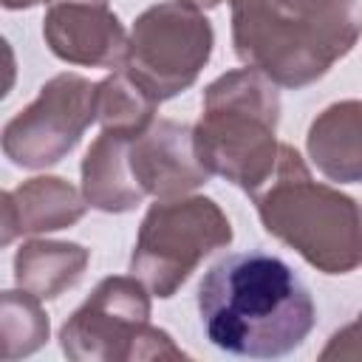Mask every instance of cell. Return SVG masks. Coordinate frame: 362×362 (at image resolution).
<instances>
[{
  "instance_id": "30bf717a",
  "label": "cell",
  "mask_w": 362,
  "mask_h": 362,
  "mask_svg": "<svg viewBox=\"0 0 362 362\" xmlns=\"http://www.w3.org/2000/svg\"><path fill=\"white\" fill-rule=\"evenodd\" d=\"M130 170L144 195L156 201L192 195L212 178L195 153L192 127L173 119L153 122L130 141Z\"/></svg>"
},
{
  "instance_id": "8fae6325",
  "label": "cell",
  "mask_w": 362,
  "mask_h": 362,
  "mask_svg": "<svg viewBox=\"0 0 362 362\" xmlns=\"http://www.w3.org/2000/svg\"><path fill=\"white\" fill-rule=\"evenodd\" d=\"M88 198L59 175H37L3 192V246L17 235H45L79 223Z\"/></svg>"
},
{
  "instance_id": "4fadbf2b",
  "label": "cell",
  "mask_w": 362,
  "mask_h": 362,
  "mask_svg": "<svg viewBox=\"0 0 362 362\" xmlns=\"http://www.w3.org/2000/svg\"><path fill=\"white\" fill-rule=\"evenodd\" d=\"M130 136L102 130L82 158V195L93 209L102 212H130L144 201L130 170Z\"/></svg>"
},
{
  "instance_id": "52a82bcc",
  "label": "cell",
  "mask_w": 362,
  "mask_h": 362,
  "mask_svg": "<svg viewBox=\"0 0 362 362\" xmlns=\"http://www.w3.org/2000/svg\"><path fill=\"white\" fill-rule=\"evenodd\" d=\"M212 45L215 34L204 8L187 0H164L136 17L122 68L156 102H167L195 85Z\"/></svg>"
},
{
  "instance_id": "6da1fadb",
  "label": "cell",
  "mask_w": 362,
  "mask_h": 362,
  "mask_svg": "<svg viewBox=\"0 0 362 362\" xmlns=\"http://www.w3.org/2000/svg\"><path fill=\"white\" fill-rule=\"evenodd\" d=\"M206 339L246 359H280L297 351L317 322L308 286L277 255L249 249L221 257L198 286Z\"/></svg>"
},
{
  "instance_id": "277c9868",
  "label": "cell",
  "mask_w": 362,
  "mask_h": 362,
  "mask_svg": "<svg viewBox=\"0 0 362 362\" xmlns=\"http://www.w3.org/2000/svg\"><path fill=\"white\" fill-rule=\"evenodd\" d=\"M277 122V85L255 68L226 71L204 88L201 119L192 127L195 153L212 175L226 178L252 198L274 175L283 147Z\"/></svg>"
},
{
  "instance_id": "3957f363",
  "label": "cell",
  "mask_w": 362,
  "mask_h": 362,
  "mask_svg": "<svg viewBox=\"0 0 362 362\" xmlns=\"http://www.w3.org/2000/svg\"><path fill=\"white\" fill-rule=\"evenodd\" d=\"M252 201L263 229L317 272L351 274L362 269V204L314 181L291 144L280 147L274 175Z\"/></svg>"
},
{
  "instance_id": "5b68a950",
  "label": "cell",
  "mask_w": 362,
  "mask_h": 362,
  "mask_svg": "<svg viewBox=\"0 0 362 362\" xmlns=\"http://www.w3.org/2000/svg\"><path fill=\"white\" fill-rule=\"evenodd\" d=\"M59 348L74 362L187 359L173 337L150 322V288L136 274L99 280L59 328Z\"/></svg>"
},
{
  "instance_id": "e0dca14e",
  "label": "cell",
  "mask_w": 362,
  "mask_h": 362,
  "mask_svg": "<svg viewBox=\"0 0 362 362\" xmlns=\"http://www.w3.org/2000/svg\"><path fill=\"white\" fill-rule=\"evenodd\" d=\"M320 359H362V311L331 334L328 345L320 351Z\"/></svg>"
},
{
  "instance_id": "d6986e66",
  "label": "cell",
  "mask_w": 362,
  "mask_h": 362,
  "mask_svg": "<svg viewBox=\"0 0 362 362\" xmlns=\"http://www.w3.org/2000/svg\"><path fill=\"white\" fill-rule=\"evenodd\" d=\"M187 3H192V6H198V8H215L221 0H187Z\"/></svg>"
},
{
  "instance_id": "ba28073f",
  "label": "cell",
  "mask_w": 362,
  "mask_h": 362,
  "mask_svg": "<svg viewBox=\"0 0 362 362\" xmlns=\"http://www.w3.org/2000/svg\"><path fill=\"white\" fill-rule=\"evenodd\" d=\"M99 119V82L79 74L51 76L34 102L17 110L3 127V153L25 170L59 164Z\"/></svg>"
},
{
  "instance_id": "2e32d148",
  "label": "cell",
  "mask_w": 362,
  "mask_h": 362,
  "mask_svg": "<svg viewBox=\"0 0 362 362\" xmlns=\"http://www.w3.org/2000/svg\"><path fill=\"white\" fill-rule=\"evenodd\" d=\"M42 300L25 288H8L0 300V339L3 356L20 359L31 356L48 339V314L40 305Z\"/></svg>"
},
{
  "instance_id": "7c38bea8",
  "label": "cell",
  "mask_w": 362,
  "mask_h": 362,
  "mask_svg": "<svg viewBox=\"0 0 362 362\" xmlns=\"http://www.w3.org/2000/svg\"><path fill=\"white\" fill-rule=\"evenodd\" d=\"M305 150L328 181L362 184V99H339L317 113Z\"/></svg>"
},
{
  "instance_id": "7a4b0ae2",
  "label": "cell",
  "mask_w": 362,
  "mask_h": 362,
  "mask_svg": "<svg viewBox=\"0 0 362 362\" xmlns=\"http://www.w3.org/2000/svg\"><path fill=\"white\" fill-rule=\"evenodd\" d=\"M232 45L280 88L322 79L362 37L359 0H229Z\"/></svg>"
},
{
  "instance_id": "ac0fdd59",
  "label": "cell",
  "mask_w": 362,
  "mask_h": 362,
  "mask_svg": "<svg viewBox=\"0 0 362 362\" xmlns=\"http://www.w3.org/2000/svg\"><path fill=\"white\" fill-rule=\"evenodd\" d=\"M6 11H20V8H34L40 3H51V0H0Z\"/></svg>"
},
{
  "instance_id": "5bb4252c",
  "label": "cell",
  "mask_w": 362,
  "mask_h": 362,
  "mask_svg": "<svg viewBox=\"0 0 362 362\" xmlns=\"http://www.w3.org/2000/svg\"><path fill=\"white\" fill-rule=\"evenodd\" d=\"M90 263V252L71 240H25L14 255V283L40 300H57L74 288Z\"/></svg>"
},
{
  "instance_id": "9a60e30c",
  "label": "cell",
  "mask_w": 362,
  "mask_h": 362,
  "mask_svg": "<svg viewBox=\"0 0 362 362\" xmlns=\"http://www.w3.org/2000/svg\"><path fill=\"white\" fill-rule=\"evenodd\" d=\"M158 102L133 82L124 68H116L99 82V124L119 136H141L156 122Z\"/></svg>"
},
{
  "instance_id": "9c48e42d",
  "label": "cell",
  "mask_w": 362,
  "mask_h": 362,
  "mask_svg": "<svg viewBox=\"0 0 362 362\" xmlns=\"http://www.w3.org/2000/svg\"><path fill=\"white\" fill-rule=\"evenodd\" d=\"M42 37L57 59L82 68H122L130 40L107 0H51Z\"/></svg>"
},
{
  "instance_id": "8992f818",
  "label": "cell",
  "mask_w": 362,
  "mask_h": 362,
  "mask_svg": "<svg viewBox=\"0 0 362 362\" xmlns=\"http://www.w3.org/2000/svg\"><path fill=\"white\" fill-rule=\"evenodd\" d=\"M232 243L226 212L206 195H181L150 204L130 255L136 274L153 297H173L189 274L218 249Z\"/></svg>"
}]
</instances>
